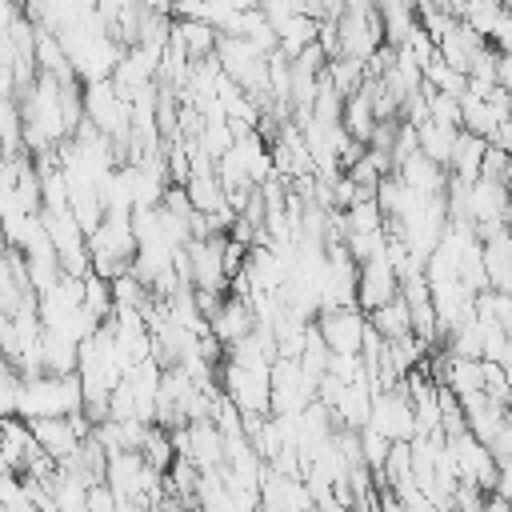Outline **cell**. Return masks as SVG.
Listing matches in <instances>:
<instances>
[{
	"mask_svg": "<svg viewBox=\"0 0 512 512\" xmlns=\"http://www.w3.org/2000/svg\"><path fill=\"white\" fill-rule=\"evenodd\" d=\"M328 80H332V88H336L344 100H352V96H360V92H364L368 72H364V64H360V60L336 56V60H328Z\"/></svg>",
	"mask_w": 512,
	"mask_h": 512,
	"instance_id": "obj_14",
	"label": "cell"
},
{
	"mask_svg": "<svg viewBox=\"0 0 512 512\" xmlns=\"http://www.w3.org/2000/svg\"><path fill=\"white\" fill-rule=\"evenodd\" d=\"M84 412V384L80 376H36V380H24V392H20V408L16 416L20 420H64V416H76Z\"/></svg>",
	"mask_w": 512,
	"mask_h": 512,
	"instance_id": "obj_1",
	"label": "cell"
},
{
	"mask_svg": "<svg viewBox=\"0 0 512 512\" xmlns=\"http://www.w3.org/2000/svg\"><path fill=\"white\" fill-rule=\"evenodd\" d=\"M344 132L352 136V140H360V144H372V136H376V128H380V116H376V108H372V96H368V84H364V92L360 96H352V100H344Z\"/></svg>",
	"mask_w": 512,
	"mask_h": 512,
	"instance_id": "obj_9",
	"label": "cell"
},
{
	"mask_svg": "<svg viewBox=\"0 0 512 512\" xmlns=\"http://www.w3.org/2000/svg\"><path fill=\"white\" fill-rule=\"evenodd\" d=\"M484 512H512V500H504V496H496V492H492V496H488V508H484Z\"/></svg>",
	"mask_w": 512,
	"mask_h": 512,
	"instance_id": "obj_19",
	"label": "cell"
},
{
	"mask_svg": "<svg viewBox=\"0 0 512 512\" xmlns=\"http://www.w3.org/2000/svg\"><path fill=\"white\" fill-rule=\"evenodd\" d=\"M308 404H316V384L304 376L300 360H276L272 364V416H300Z\"/></svg>",
	"mask_w": 512,
	"mask_h": 512,
	"instance_id": "obj_2",
	"label": "cell"
},
{
	"mask_svg": "<svg viewBox=\"0 0 512 512\" xmlns=\"http://www.w3.org/2000/svg\"><path fill=\"white\" fill-rule=\"evenodd\" d=\"M484 156H488V140H480V136H472V132H460L456 156H452V176L476 184V180H480V168H484Z\"/></svg>",
	"mask_w": 512,
	"mask_h": 512,
	"instance_id": "obj_11",
	"label": "cell"
},
{
	"mask_svg": "<svg viewBox=\"0 0 512 512\" xmlns=\"http://www.w3.org/2000/svg\"><path fill=\"white\" fill-rule=\"evenodd\" d=\"M208 328H212V336H216L224 348H236L240 340H248V336L256 332V308H252V300L228 296L224 308L208 320Z\"/></svg>",
	"mask_w": 512,
	"mask_h": 512,
	"instance_id": "obj_7",
	"label": "cell"
},
{
	"mask_svg": "<svg viewBox=\"0 0 512 512\" xmlns=\"http://www.w3.org/2000/svg\"><path fill=\"white\" fill-rule=\"evenodd\" d=\"M140 456L160 472V476H168L172 472V464L180 460V452H176V444H172V432H164V428H148V436H144V444H140Z\"/></svg>",
	"mask_w": 512,
	"mask_h": 512,
	"instance_id": "obj_16",
	"label": "cell"
},
{
	"mask_svg": "<svg viewBox=\"0 0 512 512\" xmlns=\"http://www.w3.org/2000/svg\"><path fill=\"white\" fill-rule=\"evenodd\" d=\"M448 448H452V456H456V472H460V484H472V488H480V492H496V480H500V464H496V456H492V448L488 444H480L472 432H464V436H456V440H448Z\"/></svg>",
	"mask_w": 512,
	"mask_h": 512,
	"instance_id": "obj_3",
	"label": "cell"
},
{
	"mask_svg": "<svg viewBox=\"0 0 512 512\" xmlns=\"http://www.w3.org/2000/svg\"><path fill=\"white\" fill-rule=\"evenodd\" d=\"M492 456H496L500 468H512V424L492 440Z\"/></svg>",
	"mask_w": 512,
	"mask_h": 512,
	"instance_id": "obj_18",
	"label": "cell"
},
{
	"mask_svg": "<svg viewBox=\"0 0 512 512\" xmlns=\"http://www.w3.org/2000/svg\"><path fill=\"white\" fill-rule=\"evenodd\" d=\"M372 428L380 436H388L392 444H412L416 440V408H412L404 384L376 396V404H372Z\"/></svg>",
	"mask_w": 512,
	"mask_h": 512,
	"instance_id": "obj_5",
	"label": "cell"
},
{
	"mask_svg": "<svg viewBox=\"0 0 512 512\" xmlns=\"http://www.w3.org/2000/svg\"><path fill=\"white\" fill-rule=\"evenodd\" d=\"M388 452H392V440H388V436H380L372 424H368V428H360V456H364V468L384 472Z\"/></svg>",
	"mask_w": 512,
	"mask_h": 512,
	"instance_id": "obj_17",
	"label": "cell"
},
{
	"mask_svg": "<svg viewBox=\"0 0 512 512\" xmlns=\"http://www.w3.org/2000/svg\"><path fill=\"white\" fill-rule=\"evenodd\" d=\"M32 436H36V444H40V452L44 456H52L56 464H68L76 452H80V436H76V428H72V420L64 416V420H32Z\"/></svg>",
	"mask_w": 512,
	"mask_h": 512,
	"instance_id": "obj_8",
	"label": "cell"
},
{
	"mask_svg": "<svg viewBox=\"0 0 512 512\" xmlns=\"http://www.w3.org/2000/svg\"><path fill=\"white\" fill-rule=\"evenodd\" d=\"M84 308H88L100 324H112V316H116V292H112V280L88 272V276H84Z\"/></svg>",
	"mask_w": 512,
	"mask_h": 512,
	"instance_id": "obj_15",
	"label": "cell"
},
{
	"mask_svg": "<svg viewBox=\"0 0 512 512\" xmlns=\"http://www.w3.org/2000/svg\"><path fill=\"white\" fill-rule=\"evenodd\" d=\"M392 300H400V272L388 264V256L364 264L360 268V288H356V308L372 316Z\"/></svg>",
	"mask_w": 512,
	"mask_h": 512,
	"instance_id": "obj_6",
	"label": "cell"
},
{
	"mask_svg": "<svg viewBox=\"0 0 512 512\" xmlns=\"http://www.w3.org/2000/svg\"><path fill=\"white\" fill-rule=\"evenodd\" d=\"M376 12H380V24H384V44H392V48H400L412 36V28L420 24V12L408 8V4H380Z\"/></svg>",
	"mask_w": 512,
	"mask_h": 512,
	"instance_id": "obj_13",
	"label": "cell"
},
{
	"mask_svg": "<svg viewBox=\"0 0 512 512\" xmlns=\"http://www.w3.org/2000/svg\"><path fill=\"white\" fill-rule=\"evenodd\" d=\"M416 140H420V152H424L432 164H440V168H448V172H452V156H456V140H460V132L436 128V124L428 120V124H420V128H416Z\"/></svg>",
	"mask_w": 512,
	"mask_h": 512,
	"instance_id": "obj_10",
	"label": "cell"
},
{
	"mask_svg": "<svg viewBox=\"0 0 512 512\" xmlns=\"http://www.w3.org/2000/svg\"><path fill=\"white\" fill-rule=\"evenodd\" d=\"M316 328H320L324 344L332 348V356H360L364 352V336H368V312H360V308L320 312Z\"/></svg>",
	"mask_w": 512,
	"mask_h": 512,
	"instance_id": "obj_4",
	"label": "cell"
},
{
	"mask_svg": "<svg viewBox=\"0 0 512 512\" xmlns=\"http://www.w3.org/2000/svg\"><path fill=\"white\" fill-rule=\"evenodd\" d=\"M368 324H372L388 344H396V340L412 336V308H408L404 300H392V304H384L380 312H372Z\"/></svg>",
	"mask_w": 512,
	"mask_h": 512,
	"instance_id": "obj_12",
	"label": "cell"
}]
</instances>
